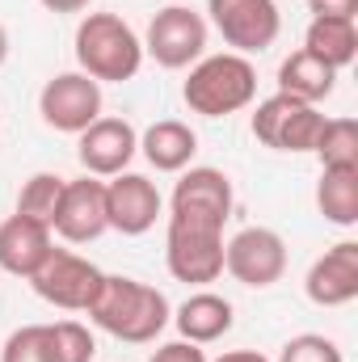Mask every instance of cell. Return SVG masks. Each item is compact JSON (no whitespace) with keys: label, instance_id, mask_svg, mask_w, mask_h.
Masks as SVG:
<instances>
[{"label":"cell","instance_id":"obj_1","mask_svg":"<svg viewBox=\"0 0 358 362\" xmlns=\"http://www.w3.org/2000/svg\"><path fill=\"white\" fill-rule=\"evenodd\" d=\"M89 320L118 341L148 346L165 333V325L173 320V308H169L165 291H156L139 278H127V274H105L89 303Z\"/></svg>","mask_w":358,"mask_h":362},{"label":"cell","instance_id":"obj_2","mask_svg":"<svg viewBox=\"0 0 358 362\" xmlns=\"http://www.w3.org/2000/svg\"><path fill=\"white\" fill-rule=\"evenodd\" d=\"M76 64L97 85L135 81L144 68V38L118 13H85L76 25Z\"/></svg>","mask_w":358,"mask_h":362},{"label":"cell","instance_id":"obj_3","mask_svg":"<svg viewBox=\"0 0 358 362\" xmlns=\"http://www.w3.org/2000/svg\"><path fill=\"white\" fill-rule=\"evenodd\" d=\"M253 97H258V68L249 64V55L236 51L202 55L181 85V101L202 118L241 114L245 105H253Z\"/></svg>","mask_w":358,"mask_h":362},{"label":"cell","instance_id":"obj_4","mask_svg":"<svg viewBox=\"0 0 358 362\" xmlns=\"http://www.w3.org/2000/svg\"><path fill=\"white\" fill-rule=\"evenodd\" d=\"M224 223L215 215H190L169 211V232H165V266L178 282L202 286L224 274Z\"/></svg>","mask_w":358,"mask_h":362},{"label":"cell","instance_id":"obj_5","mask_svg":"<svg viewBox=\"0 0 358 362\" xmlns=\"http://www.w3.org/2000/svg\"><path fill=\"white\" fill-rule=\"evenodd\" d=\"M249 127H253V139L274 148V152H312L316 139H321L325 114L316 105H308V101H295L287 93H274V97H266L253 110Z\"/></svg>","mask_w":358,"mask_h":362},{"label":"cell","instance_id":"obj_6","mask_svg":"<svg viewBox=\"0 0 358 362\" xmlns=\"http://www.w3.org/2000/svg\"><path fill=\"white\" fill-rule=\"evenodd\" d=\"M144 55H152L161 68L181 72L194 68L207 55V17L194 13L190 4H169L148 21V38H144Z\"/></svg>","mask_w":358,"mask_h":362},{"label":"cell","instance_id":"obj_7","mask_svg":"<svg viewBox=\"0 0 358 362\" xmlns=\"http://www.w3.org/2000/svg\"><path fill=\"white\" fill-rule=\"evenodd\" d=\"M207 13L236 55H262L282 30V13L274 0H207Z\"/></svg>","mask_w":358,"mask_h":362},{"label":"cell","instance_id":"obj_8","mask_svg":"<svg viewBox=\"0 0 358 362\" xmlns=\"http://www.w3.org/2000/svg\"><path fill=\"white\" fill-rule=\"evenodd\" d=\"M105 274L93 266L89 257L72 253V249H51V257L34 270L30 286L38 291V299H47L51 308H64V312H89L93 295L101 286Z\"/></svg>","mask_w":358,"mask_h":362},{"label":"cell","instance_id":"obj_9","mask_svg":"<svg viewBox=\"0 0 358 362\" xmlns=\"http://www.w3.org/2000/svg\"><path fill=\"white\" fill-rule=\"evenodd\" d=\"M38 114L51 131L81 135L101 118V85L85 72H59L38 93Z\"/></svg>","mask_w":358,"mask_h":362},{"label":"cell","instance_id":"obj_10","mask_svg":"<svg viewBox=\"0 0 358 362\" xmlns=\"http://www.w3.org/2000/svg\"><path fill=\"white\" fill-rule=\"evenodd\" d=\"M224 270L241 286H274L287 274V240L274 228H241L224 245Z\"/></svg>","mask_w":358,"mask_h":362},{"label":"cell","instance_id":"obj_11","mask_svg":"<svg viewBox=\"0 0 358 362\" xmlns=\"http://www.w3.org/2000/svg\"><path fill=\"white\" fill-rule=\"evenodd\" d=\"M139 152V135L127 118H97L93 127H85L76 135V156L85 165L89 177H118L127 173V165Z\"/></svg>","mask_w":358,"mask_h":362},{"label":"cell","instance_id":"obj_12","mask_svg":"<svg viewBox=\"0 0 358 362\" xmlns=\"http://www.w3.org/2000/svg\"><path fill=\"white\" fill-rule=\"evenodd\" d=\"M165 211V198L156 189V181L144 173H118L105 181V223L122 236H144L156 215Z\"/></svg>","mask_w":358,"mask_h":362},{"label":"cell","instance_id":"obj_13","mask_svg":"<svg viewBox=\"0 0 358 362\" xmlns=\"http://www.w3.org/2000/svg\"><path fill=\"white\" fill-rule=\"evenodd\" d=\"M105 181L97 177H76L64 185V198H59V215L51 223V232H59L68 245H89L105 232Z\"/></svg>","mask_w":358,"mask_h":362},{"label":"cell","instance_id":"obj_14","mask_svg":"<svg viewBox=\"0 0 358 362\" xmlns=\"http://www.w3.org/2000/svg\"><path fill=\"white\" fill-rule=\"evenodd\" d=\"M304 291L316 308H346L358 299V240H342L325 249L304 278Z\"/></svg>","mask_w":358,"mask_h":362},{"label":"cell","instance_id":"obj_15","mask_svg":"<svg viewBox=\"0 0 358 362\" xmlns=\"http://www.w3.org/2000/svg\"><path fill=\"white\" fill-rule=\"evenodd\" d=\"M55 240H51V228L38 223V219H25V215H8L0 223V270L13 274V278H34V270L51 257Z\"/></svg>","mask_w":358,"mask_h":362},{"label":"cell","instance_id":"obj_16","mask_svg":"<svg viewBox=\"0 0 358 362\" xmlns=\"http://www.w3.org/2000/svg\"><path fill=\"white\" fill-rule=\"evenodd\" d=\"M232 181L224 169L211 165H190L181 169V181L173 185L169 211H190V215H215V219H232Z\"/></svg>","mask_w":358,"mask_h":362},{"label":"cell","instance_id":"obj_17","mask_svg":"<svg viewBox=\"0 0 358 362\" xmlns=\"http://www.w3.org/2000/svg\"><path fill=\"white\" fill-rule=\"evenodd\" d=\"M232 320H236L232 303L224 295H215V291H194L178 312H173V325H178L181 341H194V346L219 341L232 329Z\"/></svg>","mask_w":358,"mask_h":362},{"label":"cell","instance_id":"obj_18","mask_svg":"<svg viewBox=\"0 0 358 362\" xmlns=\"http://www.w3.org/2000/svg\"><path fill=\"white\" fill-rule=\"evenodd\" d=\"M139 152L156 173H181V169H190V160L198 152V135L178 118H161L139 135Z\"/></svg>","mask_w":358,"mask_h":362},{"label":"cell","instance_id":"obj_19","mask_svg":"<svg viewBox=\"0 0 358 362\" xmlns=\"http://www.w3.org/2000/svg\"><path fill=\"white\" fill-rule=\"evenodd\" d=\"M333 85H337V72H333L329 64H321L316 55H308L304 47L291 51V55L278 64V93H287V97H295V101L316 105V101H325V97L333 93Z\"/></svg>","mask_w":358,"mask_h":362},{"label":"cell","instance_id":"obj_20","mask_svg":"<svg viewBox=\"0 0 358 362\" xmlns=\"http://www.w3.org/2000/svg\"><path fill=\"white\" fill-rule=\"evenodd\" d=\"M304 51L316 55L321 64H329L333 72H342L358 55V25L342 21V17H312V25L304 34Z\"/></svg>","mask_w":358,"mask_h":362},{"label":"cell","instance_id":"obj_21","mask_svg":"<svg viewBox=\"0 0 358 362\" xmlns=\"http://www.w3.org/2000/svg\"><path fill=\"white\" fill-rule=\"evenodd\" d=\"M316 206L329 223L337 228H354L358 223V165H337V169H321L316 181Z\"/></svg>","mask_w":358,"mask_h":362},{"label":"cell","instance_id":"obj_22","mask_svg":"<svg viewBox=\"0 0 358 362\" xmlns=\"http://www.w3.org/2000/svg\"><path fill=\"white\" fill-rule=\"evenodd\" d=\"M64 185L68 177H59V173H34V177L21 185V194H17V215H25V219H38V223H55V215H59V198H64Z\"/></svg>","mask_w":358,"mask_h":362},{"label":"cell","instance_id":"obj_23","mask_svg":"<svg viewBox=\"0 0 358 362\" xmlns=\"http://www.w3.org/2000/svg\"><path fill=\"white\" fill-rule=\"evenodd\" d=\"M312 156L321 160V169L358 165V122H354V118H325V127H321V139H316Z\"/></svg>","mask_w":358,"mask_h":362},{"label":"cell","instance_id":"obj_24","mask_svg":"<svg viewBox=\"0 0 358 362\" xmlns=\"http://www.w3.org/2000/svg\"><path fill=\"white\" fill-rule=\"evenodd\" d=\"M47 341H51V362H93V354H97L89 325H81V320H51Z\"/></svg>","mask_w":358,"mask_h":362},{"label":"cell","instance_id":"obj_25","mask_svg":"<svg viewBox=\"0 0 358 362\" xmlns=\"http://www.w3.org/2000/svg\"><path fill=\"white\" fill-rule=\"evenodd\" d=\"M0 362H51L47 325H21L8 341H0Z\"/></svg>","mask_w":358,"mask_h":362},{"label":"cell","instance_id":"obj_26","mask_svg":"<svg viewBox=\"0 0 358 362\" xmlns=\"http://www.w3.org/2000/svg\"><path fill=\"white\" fill-rule=\"evenodd\" d=\"M278 362H346V354H342V346H337L333 337H325V333H299V337H291V341L282 346Z\"/></svg>","mask_w":358,"mask_h":362},{"label":"cell","instance_id":"obj_27","mask_svg":"<svg viewBox=\"0 0 358 362\" xmlns=\"http://www.w3.org/2000/svg\"><path fill=\"white\" fill-rule=\"evenodd\" d=\"M148 362H207V354H202V346H194V341H165L156 354Z\"/></svg>","mask_w":358,"mask_h":362},{"label":"cell","instance_id":"obj_28","mask_svg":"<svg viewBox=\"0 0 358 362\" xmlns=\"http://www.w3.org/2000/svg\"><path fill=\"white\" fill-rule=\"evenodd\" d=\"M312 17H342V21H354L358 17V0H308Z\"/></svg>","mask_w":358,"mask_h":362},{"label":"cell","instance_id":"obj_29","mask_svg":"<svg viewBox=\"0 0 358 362\" xmlns=\"http://www.w3.org/2000/svg\"><path fill=\"white\" fill-rule=\"evenodd\" d=\"M47 13H85L93 0H38Z\"/></svg>","mask_w":358,"mask_h":362},{"label":"cell","instance_id":"obj_30","mask_svg":"<svg viewBox=\"0 0 358 362\" xmlns=\"http://www.w3.org/2000/svg\"><path fill=\"white\" fill-rule=\"evenodd\" d=\"M215 362H270V358L258 354V350H228V354H219Z\"/></svg>","mask_w":358,"mask_h":362},{"label":"cell","instance_id":"obj_31","mask_svg":"<svg viewBox=\"0 0 358 362\" xmlns=\"http://www.w3.org/2000/svg\"><path fill=\"white\" fill-rule=\"evenodd\" d=\"M4 59H8V30L0 25V68H4Z\"/></svg>","mask_w":358,"mask_h":362},{"label":"cell","instance_id":"obj_32","mask_svg":"<svg viewBox=\"0 0 358 362\" xmlns=\"http://www.w3.org/2000/svg\"><path fill=\"white\" fill-rule=\"evenodd\" d=\"M178 4H181V0H178Z\"/></svg>","mask_w":358,"mask_h":362}]
</instances>
